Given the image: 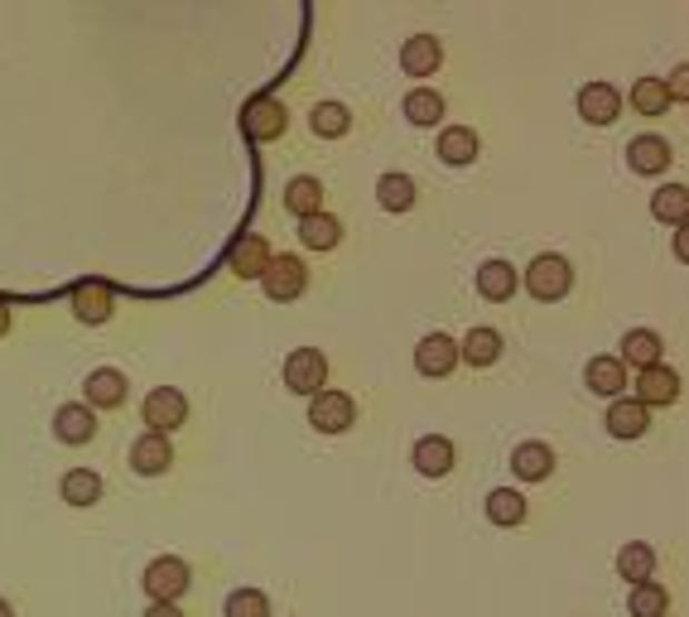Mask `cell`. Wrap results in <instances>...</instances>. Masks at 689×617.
Returning a JSON list of instances; mask_svg holds the SVG:
<instances>
[{"instance_id":"obj_7","label":"cell","mask_w":689,"mask_h":617,"mask_svg":"<svg viewBox=\"0 0 689 617\" xmlns=\"http://www.w3.org/2000/svg\"><path fill=\"white\" fill-rule=\"evenodd\" d=\"M140 420L150 424L155 434H174L188 420V395L179 386H155L150 395H145V405H140Z\"/></svg>"},{"instance_id":"obj_25","label":"cell","mask_w":689,"mask_h":617,"mask_svg":"<svg viewBox=\"0 0 689 617\" xmlns=\"http://www.w3.org/2000/svg\"><path fill=\"white\" fill-rule=\"evenodd\" d=\"M58 492H63L68 507H97L101 502V473H92V468H68L63 482H58Z\"/></svg>"},{"instance_id":"obj_16","label":"cell","mask_w":689,"mask_h":617,"mask_svg":"<svg viewBox=\"0 0 689 617\" xmlns=\"http://www.w3.org/2000/svg\"><path fill=\"white\" fill-rule=\"evenodd\" d=\"M670 159H676V150H670L666 136H637L632 145H627V165H632L637 174H647V179L666 174Z\"/></svg>"},{"instance_id":"obj_9","label":"cell","mask_w":689,"mask_h":617,"mask_svg":"<svg viewBox=\"0 0 689 617\" xmlns=\"http://www.w3.org/2000/svg\"><path fill=\"white\" fill-rule=\"evenodd\" d=\"M579 116L589 126H612L622 116V92L612 82H583L579 87Z\"/></svg>"},{"instance_id":"obj_22","label":"cell","mask_w":689,"mask_h":617,"mask_svg":"<svg viewBox=\"0 0 689 617\" xmlns=\"http://www.w3.org/2000/svg\"><path fill=\"white\" fill-rule=\"evenodd\" d=\"M651 430V410L641 405V401H612V410H608V434L612 439H641Z\"/></svg>"},{"instance_id":"obj_12","label":"cell","mask_w":689,"mask_h":617,"mask_svg":"<svg viewBox=\"0 0 689 617\" xmlns=\"http://www.w3.org/2000/svg\"><path fill=\"white\" fill-rule=\"evenodd\" d=\"M637 401L641 405H676L680 401V376L670 372L666 362H656V366H641L637 372Z\"/></svg>"},{"instance_id":"obj_26","label":"cell","mask_w":689,"mask_h":617,"mask_svg":"<svg viewBox=\"0 0 689 617\" xmlns=\"http://www.w3.org/2000/svg\"><path fill=\"white\" fill-rule=\"evenodd\" d=\"M661 352H666V343H661V333H651V329H632L622 337V366H656L661 362Z\"/></svg>"},{"instance_id":"obj_14","label":"cell","mask_w":689,"mask_h":617,"mask_svg":"<svg viewBox=\"0 0 689 617\" xmlns=\"http://www.w3.org/2000/svg\"><path fill=\"white\" fill-rule=\"evenodd\" d=\"M459 343H453L449 333H430V337H420V347H415V366H420V376H449L453 366H459Z\"/></svg>"},{"instance_id":"obj_41","label":"cell","mask_w":689,"mask_h":617,"mask_svg":"<svg viewBox=\"0 0 689 617\" xmlns=\"http://www.w3.org/2000/svg\"><path fill=\"white\" fill-rule=\"evenodd\" d=\"M10 319H14L10 314V300H0V333H10Z\"/></svg>"},{"instance_id":"obj_4","label":"cell","mask_w":689,"mask_h":617,"mask_svg":"<svg viewBox=\"0 0 689 617\" xmlns=\"http://www.w3.org/2000/svg\"><path fill=\"white\" fill-rule=\"evenodd\" d=\"M304 285H309V271H304L299 256H270L266 271H260V290H266V300H275V304L299 300Z\"/></svg>"},{"instance_id":"obj_13","label":"cell","mask_w":689,"mask_h":617,"mask_svg":"<svg viewBox=\"0 0 689 617\" xmlns=\"http://www.w3.org/2000/svg\"><path fill=\"white\" fill-rule=\"evenodd\" d=\"M439 63H444V43H439L434 35H410L401 43V68L405 78H434Z\"/></svg>"},{"instance_id":"obj_42","label":"cell","mask_w":689,"mask_h":617,"mask_svg":"<svg viewBox=\"0 0 689 617\" xmlns=\"http://www.w3.org/2000/svg\"><path fill=\"white\" fill-rule=\"evenodd\" d=\"M0 617H14V608L6 604V598H0Z\"/></svg>"},{"instance_id":"obj_34","label":"cell","mask_w":689,"mask_h":617,"mask_svg":"<svg viewBox=\"0 0 689 617\" xmlns=\"http://www.w3.org/2000/svg\"><path fill=\"white\" fill-rule=\"evenodd\" d=\"M627 608H632V617H666L670 594L656 579H641V584H632V594H627Z\"/></svg>"},{"instance_id":"obj_37","label":"cell","mask_w":689,"mask_h":617,"mask_svg":"<svg viewBox=\"0 0 689 617\" xmlns=\"http://www.w3.org/2000/svg\"><path fill=\"white\" fill-rule=\"evenodd\" d=\"M223 617H270V598L260 589H237V594H227Z\"/></svg>"},{"instance_id":"obj_36","label":"cell","mask_w":689,"mask_h":617,"mask_svg":"<svg viewBox=\"0 0 689 617\" xmlns=\"http://www.w3.org/2000/svg\"><path fill=\"white\" fill-rule=\"evenodd\" d=\"M488 521L492 526H521L525 521V497L511 492V488L488 492Z\"/></svg>"},{"instance_id":"obj_6","label":"cell","mask_w":689,"mask_h":617,"mask_svg":"<svg viewBox=\"0 0 689 617\" xmlns=\"http://www.w3.org/2000/svg\"><path fill=\"white\" fill-rule=\"evenodd\" d=\"M285 386L295 395H318L328 386V358L318 347H295L285 358Z\"/></svg>"},{"instance_id":"obj_20","label":"cell","mask_w":689,"mask_h":617,"mask_svg":"<svg viewBox=\"0 0 689 617\" xmlns=\"http://www.w3.org/2000/svg\"><path fill=\"white\" fill-rule=\"evenodd\" d=\"M478 130L473 126H444L439 130V159H444V165H453V169H463V165H473L478 159Z\"/></svg>"},{"instance_id":"obj_24","label":"cell","mask_w":689,"mask_h":617,"mask_svg":"<svg viewBox=\"0 0 689 617\" xmlns=\"http://www.w3.org/2000/svg\"><path fill=\"white\" fill-rule=\"evenodd\" d=\"M583 381H589L593 395H608V401H618V395L627 391V366H622V358H593L589 372H583Z\"/></svg>"},{"instance_id":"obj_2","label":"cell","mask_w":689,"mask_h":617,"mask_svg":"<svg viewBox=\"0 0 689 617\" xmlns=\"http://www.w3.org/2000/svg\"><path fill=\"white\" fill-rule=\"evenodd\" d=\"M285 126H289V111L280 97H252L242 107V130H246V140H256V145L280 140Z\"/></svg>"},{"instance_id":"obj_29","label":"cell","mask_w":689,"mask_h":617,"mask_svg":"<svg viewBox=\"0 0 689 617\" xmlns=\"http://www.w3.org/2000/svg\"><path fill=\"white\" fill-rule=\"evenodd\" d=\"M299 242L309 246V252H333V246L343 242V223L333 213H314L299 223Z\"/></svg>"},{"instance_id":"obj_35","label":"cell","mask_w":689,"mask_h":617,"mask_svg":"<svg viewBox=\"0 0 689 617\" xmlns=\"http://www.w3.org/2000/svg\"><path fill=\"white\" fill-rule=\"evenodd\" d=\"M627 101H632V111H641V116H666V107H670L666 78H637Z\"/></svg>"},{"instance_id":"obj_5","label":"cell","mask_w":689,"mask_h":617,"mask_svg":"<svg viewBox=\"0 0 689 617\" xmlns=\"http://www.w3.org/2000/svg\"><path fill=\"white\" fill-rule=\"evenodd\" d=\"M309 424L318 434H343V430H352L357 424V401H352L347 391H318V395H309Z\"/></svg>"},{"instance_id":"obj_23","label":"cell","mask_w":689,"mask_h":617,"mask_svg":"<svg viewBox=\"0 0 689 617\" xmlns=\"http://www.w3.org/2000/svg\"><path fill=\"white\" fill-rule=\"evenodd\" d=\"M410 463H415L424 478H444L449 468H453V439H444V434H424L420 444H415V453H410Z\"/></svg>"},{"instance_id":"obj_3","label":"cell","mask_w":689,"mask_h":617,"mask_svg":"<svg viewBox=\"0 0 689 617\" xmlns=\"http://www.w3.org/2000/svg\"><path fill=\"white\" fill-rule=\"evenodd\" d=\"M525 290H531L540 304H554L574 290V271H569L564 256H535L531 271H525Z\"/></svg>"},{"instance_id":"obj_27","label":"cell","mask_w":689,"mask_h":617,"mask_svg":"<svg viewBox=\"0 0 689 617\" xmlns=\"http://www.w3.org/2000/svg\"><path fill=\"white\" fill-rule=\"evenodd\" d=\"M651 217H656V223H670V227L689 223V188L685 184L656 188V194H651Z\"/></svg>"},{"instance_id":"obj_18","label":"cell","mask_w":689,"mask_h":617,"mask_svg":"<svg viewBox=\"0 0 689 617\" xmlns=\"http://www.w3.org/2000/svg\"><path fill=\"white\" fill-rule=\"evenodd\" d=\"M511 473L521 482H545L554 473V449L540 444V439H525V444L511 449Z\"/></svg>"},{"instance_id":"obj_21","label":"cell","mask_w":689,"mask_h":617,"mask_svg":"<svg viewBox=\"0 0 689 617\" xmlns=\"http://www.w3.org/2000/svg\"><path fill=\"white\" fill-rule=\"evenodd\" d=\"M285 213L289 217H314V213H324V184L314 179V174H295V179L285 184Z\"/></svg>"},{"instance_id":"obj_38","label":"cell","mask_w":689,"mask_h":617,"mask_svg":"<svg viewBox=\"0 0 689 617\" xmlns=\"http://www.w3.org/2000/svg\"><path fill=\"white\" fill-rule=\"evenodd\" d=\"M666 92H670V101H689V63L670 68V78H666Z\"/></svg>"},{"instance_id":"obj_11","label":"cell","mask_w":689,"mask_h":617,"mask_svg":"<svg viewBox=\"0 0 689 617\" xmlns=\"http://www.w3.org/2000/svg\"><path fill=\"white\" fill-rule=\"evenodd\" d=\"M130 468H136L140 478H159L174 468V449H169V434H155L145 430L136 444H130Z\"/></svg>"},{"instance_id":"obj_8","label":"cell","mask_w":689,"mask_h":617,"mask_svg":"<svg viewBox=\"0 0 689 617\" xmlns=\"http://www.w3.org/2000/svg\"><path fill=\"white\" fill-rule=\"evenodd\" d=\"M53 439H58V444H68V449L92 444V439H97V410L87 405V401L58 405L53 410Z\"/></svg>"},{"instance_id":"obj_17","label":"cell","mask_w":689,"mask_h":617,"mask_svg":"<svg viewBox=\"0 0 689 617\" xmlns=\"http://www.w3.org/2000/svg\"><path fill=\"white\" fill-rule=\"evenodd\" d=\"M111 308H116V295H111L107 281H82V285H72V314H78L82 323H107Z\"/></svg>"},{"instance_id":"obj_33","label":"cell","mask_w":689,"mask_h":617,"mask_svg":"<svg viewBox=\"0 0 689 617\" xmlns=\"http://www.w3.org/2000/svg\"><path fill=\"white\" fill-rule=\"evenodd\" d=\"M618 575L632 579V584L651 579L656 575V550L647 546V540H627V546L618 550Z\"/></svg>"},{"instance_id":"obj_30","label":"cell","mask_w":689,"mask_h":617,"mask_svg":"<svg viewBox=\"0 0 689 617\" xmlns=\"http://www.w3.org/2000/svg\"><path fill=\"white\" fill-rule=\"evenodd\" d=\"M309 130L318 140H343L352 130V111L343 107V101H318V107L309 111Z\"/></svg>"},{"instance_id":"obj_15","label":"cell","mask_w":689,"mask_h":617,"mask_svg":"<svg viewBox=\"0 0 689 617\" xmlns=\"http://www.w3.org/2000/svg\"><path fill=\"white\" fill-rule=\"evenodd\" d=\"M270 261V242L260 237V232H246V237L232 242V256H227V271L242 275V281H260V271H266Z\"/></svg>"},{"instance_id":"obj_32","label":"cell","mask_w":689,"mask_h":617,"mask_svg":"<svg viewBox=\"0 0 689 617\" xmlns=\"http://www.w3.org/2000/svg\"><path fill=\"white\" fill-rule=\"evenodd\" d=\"M376 198H381V208L386 213H410L415 208V179H410V174H381Z\"/></svg>"},{"instance_id":"obj_10","label":"cell","mask_w":689,"mask_h":617,"mask_svg":"<svg viewBox=\"0 0 689 617\" xmlns=\"http://www.w3.org/2000/svg\"><path fill=\"white\" fill-rule=\"evenodd\" d=\"M82 391H87L82 401L92 410H116V405H126L130 381H126V372H116V366H97V372H87Z\"/></svg>"},{"instance_id":"obj_28","label":"cell","mask_w":689,"mask_h":617,"mask_svg":"<svg viewBox=\"0 0 689 617\" xmlns=\"http://www.w3.org/2000/svg\"><path fill=\"white\" fill-rule=\"evenodd\" d=\"M401 111H405L410 126H439L444 121V97H439L434 87H415V92H405Z\"/></svg>"},{"instance_id":"obj_1","label":"cell","mask_w":689,"mask_h":617,"mask_svg":"<svg viewBox=\"0 0 689 617\" xmlns=\"http://www.w3.org/2000/svg\"><path fill=\"white\" fill-rule=\"evenodd\" d=\"M145 594H150V604H179L188 594V565L179 555H159V560L145 565Z\"/></svg>"},{"instance_id":"obj_19","label":"cell","mask_w":689,"mask_h":617,"mask_svg":"<svg viewBox=\"0 0 689 617\" xmlns=\"http://www.w3.org/2000/svg\"><path fill=\"white\" fill-rule=\"evenodd\" d=\"M521 290V275L511 271V261H482L478 266V295L488 304H506Z\"/></svg>"},{"instance_id":"obj_40","label":"cell","mask_w":689,"mask_h":617,"mask_svg":"<svg viewBox=\"0 0 689 617\" xmlns=\"http://www.w3.org/2000/svg\"><path fill=\"white\" fill-rule=\"evenodd\" d=\"M145 617H184V613H179V604H150Z\"/></svg>"},{"instance_id":"obj_31","label":"cell","mask_w":689,"mask_h":617,"mask_svg":"<svg viewBox=\"0 0 689 617\" xmlns=\"http://www.w3.org/2000/svg\"><path fill=\"white\" fill-rule=\"evenodd\" d=\"M459 358L473 362V366H492L502 358V333L496 329H467V337L459 343Z\"/></svg>"},{"instance_id":"obj_39","label":"cell","mask_w":689,"mask_h":617,"mask_svg":"<svg viewBox=\"0 0 689 617\" xmlns=\"http://www.w3.org/2000/svg\"><path fill=\"white\" fill-rule=\"evenodd\" d=\"M676 256L689 266V223H680V227H676Z\"/></svg>"}]
</instances>
